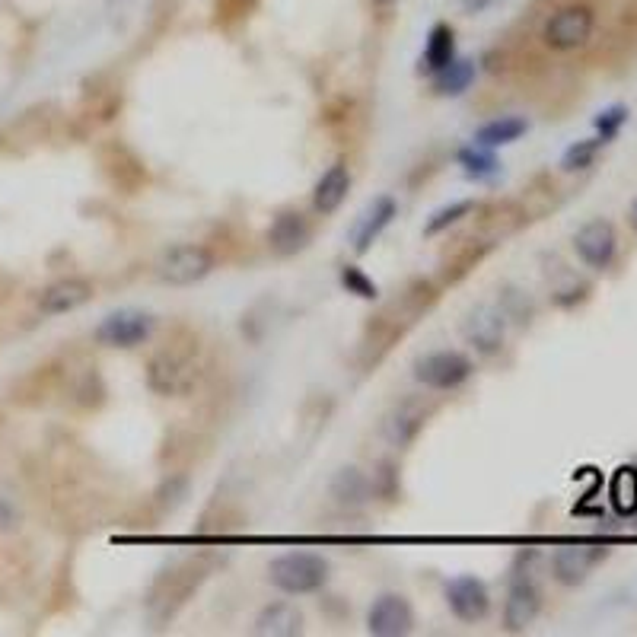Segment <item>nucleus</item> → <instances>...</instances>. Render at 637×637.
<instances>
[{"label":"nucleus","mask_w":637,"mask_h":637,"mask_svg":"<svg viewBox=\"0 0 637 637\" xmlns=\"http://www.w3.org/2000/svg\"><path fill=\"white\" fill-rule=\"evenodd\" d=\"M415 628V612L402 593H380L367 609V631L376 637H405Z\"/></svg>","instance_id":"11"},{"label":"nucleus","mask_w":637,"mask_h":637,"mask_svg":"<svg viewBox=\"0 0 637 637\" xmlns=\"http://www.w3.org/2000/svg\"><path fill=\"white\" fill-rule=\"evenodd\" d=\"M609 504L618 516L637 513V469L634 466L615 469V475L609 481Z\"/></svg>","instance_id":"21"},{"label":"nucleus","mask_w":637,"mask_h":637,"mask_svg":"<svg viewBox=\"0 0 637 637\" xmlns=\"http://www.w3.org/2000/svg\"><path fill=\"white\" fill-rule=\"evenodd\" d=\"M472 360L462 354V351H427L415 360V367H411V376L424 386V389H434V392H453L462 383H469L472 376Z\"/></svg>","instance_id":"3"},{"label":"nucleus","mask_w":637,"mask_h":637,"mask_svg":"<svg viewBox=\"0 0 637 637\" xmlns=\"http://www.w3.org/2000/svg\"><path fill=\"white\" fill-rule=\"evenodd\" d=\"M574 252L587 268L593 271H606L615 255H618V233L609 220H587L583 227L574 233Z\"/></svg>","instance_id":"8"},{"label":"nucleus","mask_w":637,"mask_h":637,"mask_svg":"<svg viewBox=\"0 0 637 637\" xmlns=\"http://www.w3.org/2000/svg\"><path fill=\"white\" fill-rule=\"evenodd\" d=\"M504 335H507V316L501 313V306L491 303H478L472 306L466 319H462V338H466L475 354L491 357L504 348Z\"/></svg>","instance_id":"7"},{"label":"nucleus","mask_w":637,"mask_h":637,"mask_svg":"<svg viewBox=\"0 0 637 637\" xmlns=\"http://www.w3.org/2000/svg\"><path fill=\"white\" fill-rule=\"evenodd\" d=\"M153 329H157V319L144 313V309H115V313H109L96 325L93 338H96V344H102V348L128 351V348H137V344L150 341Z\"/></svg>","instance_id":"5"},{"label":"nucleus","mask_w":637,"mask_h":637,"mask_svg":"<svg viewBox=\"0 0 637 637\" xmlns=\"http://www.w3.org/2000/svg\"><path fill=\"white\" fill-rule=\"evenodd\" d=\"M198 383V364L188 351L163 348L147 360V386L163 395V399H176L188 395Z\"/></svg>","instance_id":"2"},{"label":"nucleus","mask_w":637,"mask_h":637,"mask_svg":"<svg viewBox=\"0 0 637 637\" xmlns=\"http://www.w3.org/2000/svg\"><path fill=\"white\" fill-rule=\"evenodd\" d=\"M542 612V593L529 577H516L507 590V602H504V631L510 634H523L532 628V622Z\"/></svg>","instance_id":"12"},{"label":"nucleus","mask_w":637,"mask_h":637,"mask_svg":"<svg viewBox=\"0 0 637 637\" xmlns=\"http://www.w3.org/2000/svg\"><path fill=\"white\" fill-rule=\"evenodd\" d=\"M214 271V255L201 243H179L160 255L157 278L169 287H192Z\"/></svg>","instance_id":"4"},{"label":"nucleus","mask_w":637,"mask_h":637,"mask_svg":"<svg viewBox=\"0 0 637 637\" xmlns=\"http://www.w3.org/2000/svg\"><path fill=\"white\" fill-rule=\"evenodd\" d=\"M529 131V122L520 115H501V118H491L478 131H475V144L481 147H507L513 141H520V137Z\"/></svg>","instance_id":"19"},{"label":"nucleus","mask_w":637,"mask_h":637,"mask_svg":"<svg viewBox=\"0 0 637 637\" xmlns=\"http://www.w3.org/2000/svg\"><path fill=\"white\" fill-rule=\"evenodd\" d=\"M348 192H351V169H348V163H332L329 169L322 172L316 188H313L316 214H322V217L335 214L344 204V198H348Z\"/></svg>","instance_id":"16"},{"label":"nucleus","mask_w":637,"mask_h":637,"mask_svg":"<svg viewBox=\"0 0 637 637\" xmlns=\"http://www.w3.org/2000/svg\"><path fill=\"white\" fill-rule=\"evenodd\" d=\"M501 4V0H462V10L466 13H485V10H491V7H497Z\"/></svg>","instance_id":"29"},{"label":"nucleus","mask_w":637,"mask_h":637,"mask_svg":"<svg viewBox=\"0 0 637 637\" xmlns=\"http://www.w3.org/2000/svg\"><path fill=\"white\" fill-rule=\"evenodd\" d=\"M338 281H341L344 290H348V294H354L360 300H376V297H380V287H376V281L357 265H344L338 271Z\"/></svg>","instance_id":"27"},{"label":"nucleus","mask_w":637,"mask_h":637,"mask_svg":"<svg viewBox=\"0 0 637 637\" xmlns=\"http://www.w3.org/2000/svg\"><path fill=\"white\" fill-rule=\"evenodd\" d=\"M395 217H399V201H395L392 195H380V198H376L370 208H367V214L360 217L357 230H354V252L357 255L370 252L373 243L386 233V227H389Z\"/></svg>","instance_id":"14"},{"label":"nucleus","mask_w":637,"mask_h":637,"mask_svg":"<svg viewBox=\"0 0 637 637\" xmlns=\"http://www.w3.org/2000/svg\"><path fill=\"white\" fill-rule=\"evenodd\" d=\"M332 567L316 552H284L271 558L268 564V580L271 587H278L287 596H309L319 593L329 583Z\"/></svg>","instance_id":"1"},{"label":"nucleus","mask_w":637,"mask_h":637,"mask_svg":"<svg viewBox=\"0 0 637 637\" xmlns=\"http://www.w3.org/2000/svg\"><path fill=\"white\" fill-rule=\"evenodd\" d=\"M475 83V61L456 58L453 64H446L440 74H434V93L437 96H462Z\"/></svg>","instance_id":"22"},{"label":"nucleus","mask_w":637,"mask_h":637,"mask_svg":"<svg viewBox=\"0 0 637 637\" xmlns=\"http://www.w3.org/2000/svg\"><path fill=\"white\" fill-rule=\"evenodd\" d=\"M446 606L459 618V622L475 625L491 612V593L485 587V580H478L475 574H459L446 583Z\"/></svg>","instance_id":"9"},{"label":"nucleus","mask_w":637,"mask_h":637,"mask_svg":"<svg viewBox=\"0 0 637 637\" xmlns=\"http://www.w3.org/2000/svg\"><path fill=\"white\" fill-rule=\"evenodd\" d=\"M628 122V106H609V109H602L596 118H593V128H596V137L602 144H612L618 131L625 128Z\"/></svg>","instance_id":"28"},{"label":"nucleus","mask_w":637,"mask_h":637,"mask_svg":"<svg viewBox=\"0 0 637 637\" xmlns=\"http://www.w3.org/2000/svg\"><path fill=\"white\" fill-rule=\"evenodd\" d=\"M303 631V615L294 602H271L255 618V634L262 637H297Z\"/></svg>","instance_id":"17"},{"label":"nucleus","mask_w":637,"mask_h":637,"mask_svg":"<svg viewBox=\"0 0 637 637\" xmlns=\"http://www.w3.org/2000/svg\"><path fill=\"white\" fill-rule=\"evenodd\" d=\"M421 424H424V415H421V411H418L415 405H411V402H402V405L395 408L392 415L386 418L383 434H386V440H389L392 446H408L411 440L418 437Z\"/></svg>","instance_id":"20"},{"label":"nucleus","mask_w":637,"mask_h":637,"mask_svg":"<svg viewBox=\"0 0 637 637\" xmlns=\"http://www.w3.org/2000/svg\"><path fill=\"white\" fill-rule=\"evenodd\" d=\"M472 211H475V201H472V198H459V201L443 204V208L430 214V220L424 223V236H440V233H446L450 227H456V223H459L462 217H469Z\"/></svg>","instance_id":"25"},{"label":"nucleus","mask_w":637,"mask_h":637,"mask_svg":"<svg viewBox=\"0 0 637 637\" xmlns=\"http://www.w3.org/2000/svg\"><path fill=\"white\" fill-rule=\"evenodd\" d=\"M456 61V32L450 23H437L427 32V42L421 51V74H440L446 64Z\"/></svg>","instance_id":"18"},{"label":"nucleus","mask_w":637,"mask_h":637,"mask_svg":"<svg viewBox=\"0 0 637 637\" xmlns=\"http://www.w3.org/2000/svg\"><path fill=\"white\" fill-rule=\"evenodd\" d=\"M456 160H459L462 172H466V176L475 179V182L494 179L497 172H501V160L494 157V150H491V147H481V144L462 147V150L456 153Z\"/></svg>","instance_id":"23"},{"label":"nucleus","mask_w":637,"mask_h":637,"mask_svg":"<svg viewBox=\"0 0 637 637\" xmlns=\"http://www.w3.org/2000/svg\"><path fill=\"white\" fill-rule=\"evenodd\" d=\"M628 223H631V230L637 233V198L631 201V208H628Z\"/></svg>","instance_id":"30"},{"label":"nucleus","mask_w":637,"mask_h":637,"mask_svg":"<svg viewBox=\"0 0 637 637\" xmlns=\"http://www.w3.org/2000/svg\"><path fill=\"white\" fill-rule=\"evenodd\" d=\"M332 497L344 507H360L370 497V481L360 469H341L332 478Z\"/></svg>","instance_id":"24"},{"label":"nucleus","mask_w":637,"mask_h":637,"mask_svg":"<svg viewBox=\"0 0 637 637\" xmlns=\"http://www.w3.org/2000/svg\"><path fill=\"white\" fill-rule=\"evenodd\" d=\"M373 4H376V7H392L395 0H373Z\"/></svg>","instance_id":"31"},{"label":"nucleus","mask_w":637,"mask_h":637,"mask_svg":"<svg viewBox=\"0 0 637 637\" xmlns=\"http://www.w3.org/2000/svg\"><path fill=\"white\" fill-rule=\"evenodd\" d=\"M606 147L599 141V137H583V141H574L571 147L564 150L561 157V169L564 172H580V169H590L599 157V150Z\"/></svg>","instance_id":"26"},{"label":"nucleus","mask_w":637,"mask_h":637,"mask_svg":"<svg viewBox=\"0 0 637 637\" xmlns=\"http://www.w3.org/2000/svg\"><path fill=\"white\" fill-rule=\"evenodd\" d=\"M593 26H596V13L583 4H571V7H561L548 16L542 39L552 51H574L590 42Z\"/></svg>","instance_id":"6"},{"label":"nucleus","mask_w":637,"mask_h":637,"mask_svg":"<svg viewBox=\"0 0 637 637\" xmlns=\"http://www.w3.org/2000/svg\"><path fill=\"white\" fill-rule=\"evenodd\" d=\"M90 297H93V284L90 281L64 278V281H55L51 287L42 290L39 309L45 316H64V313H74V309H80Z\"/></svg>","instance_id":"15"},{"label":"nucleus","mask_w":637,"mask_h":637,"mask_svg":"<svg viewBox=\"0 0 637 637\" xmlns=\"http://www.w3.org/2000/svg\"><path fill=\"white\" fill-rule=\"evenodd\" d=\"M309 236H313V230H309L300 211H281L268 230V249L281 258H290L309 246Z\"/></svg>","instance_id":"13"},{"label":"nucleus","mask_w":637,"mask_h":637,"mask_svg":"<svg viewBox=\"0 0 637 637\" xmlns=\"http://www.w3.org/2000/svg\"><path fill=\"white\" fill-rule=\"evenodd\" d=\"M606 555H609V548L593 545V542L561 545L552 555V574L561 587H580V583L593 574V567L599 561H606Z\"/></svg>","instance_id":"10"}]
</instances>
